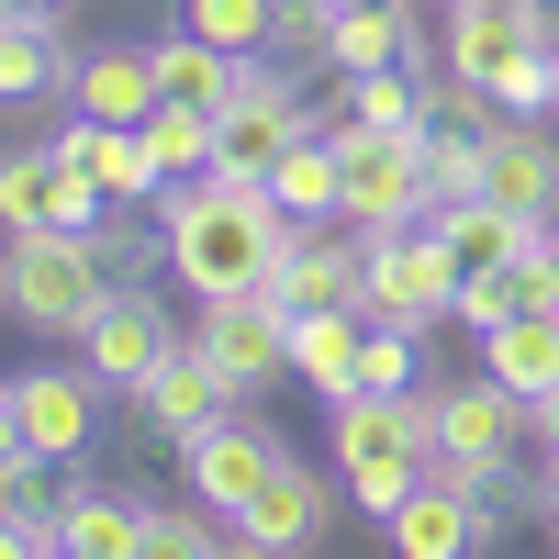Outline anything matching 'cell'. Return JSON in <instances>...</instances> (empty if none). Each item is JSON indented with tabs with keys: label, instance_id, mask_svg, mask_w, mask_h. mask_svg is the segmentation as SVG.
Instances as JSON below:
<instances>
[{
	"label": "cell",
	"instance_id": "f1b7e54d",
	"mask_svg": "<svg viewBox=\"0 0 559 559\" xmlns=\"http://www.w3.org/2000/svg\"><path fill=\"white\" fill-rule=\"evenodd\" d=\"M179 23L213 34V45H236V57H258V45L280 34V0H179Z\"/></svg>",
	"mask_w": 559,
	"mask_h": 559
},
{
	"label": "cell",
	"instance_id": "52a82bcc",
	"mask_svg": "<svg viewBox=\"0 0 559 559\" xmlns=\"http://www.w3.org/2000/svg\"><path fill=\"white\" fill-rule=\"evenodd\" d=\"M292 302H280V292H224V302H202L191 313V336L224 358V381H236L247 403L269 392V381H292Z\"/></svg>",
	"mask_w": 559,
	"mask_h": 559
},
{
	"label": "cell",
	"instance_id": "4dcf8cb0",
	"mask_svg": "<svg viewBox=\"0 0 559 559\" xmlns=\"http://www.w3.org/2000/svg\"><path fill=\"white\" fill-rule=\"evenodd\" d=\"M102 213H112V191H102L79 157H57V202H45V224H57V236H90Z\"/></svg>",
	"mask_w": 559,
	"mask_h": 559
},
{
	"label": "cell",
	"instance_id": "f546056e",
	"mask_svg": "<svg viewBox=\"0 0 559 559\" xmlns=\"http://www.w3.org/2000/svg\"><path fill=\"white\" fill-rule=\"evenodd\" d=\"M492 102H503V112H548V102H559V34L492 68Z\"/></svg>",
	"mask_w": 559,
	"mask_h": 559
},
{
	"label": "cell",
	"instance_id": "4fadbf2b",
	"mask_svg": "<svg viewBox=\"0 0 559 559\" xmlns=\"http://www.w3.org/2000/svg\"><path fill=\"white\" fill-rule=\"evenodd\" d=\"M481 191L537 213V224H559V123L548 112H503L492 123V179H481Z\"/></svg>",
	"mask_w": 559,
	"mask_h": 559
},
{
	"label": "cell",
	"instance_id": "7402d4cb",
	"mask_svg": "<svg viewBox=\"0 0 559 559\" xmlns=\"http://www.w3.org/2000/svg\"><path fill=\"white\" fill-rule=\"evenodd\" d=\"M157 79H168V102L224 112V102H236V79H247V57H236V45H213V34H191V23H168V34H157Z\"/></svg>",
	"mask_w": 559,
	"mask_h": 559
},
{
	"label": "cell",
	"instance_id": "ac0fdd59",
	"mask_svg": "<svg viewBox=\"0 0 559 559\" xmlns=\"http://www.w3.org/2000/svg\"><path fill=\"white\" fill-rule=\"evenodd\" d=\"M146 503L134 481H79L68 492V559H146Z\"/></svg>",
	"mask_w": 559,
	"mask_h": 559
},
{
	"label": "cell",
	"instance_id": "d590c367",
	"mask_svg": "<svg viewBox=\"0 0 559 559\" xmlns=\"http://www.w3.org/2000/svg\"><path fill=\"white\" fill-rule=\"evenodd\" d=\"M426 12H459V0H426Z\"/></svg>",
	"mask_w": 559,
	"mask_h": 559
},
{
	"label": "cell",
	"instance_id": "8fae6325",
	"mask_svg": "<svg viewBox=\"0 0 559 559\" xmlns=\"http://www.w3.org/2000/svg\"><path fill=\"white\" fill-rule=\"evenodd\" d=\"M280 302L292 313H369V236L336 213V224H302V247L280 258Z\"/></svg>",
	"mask_w": 559,
	"mask_h": 559
},
{
	"label": "cell",
	"instance_id": "8992f818",
	"mask_svg": "<svg viewBox=\"0 0 559 559\" xmlns=\"http://www.w3.org/2000/svg\"><path fill=\"white\" fill-rule=\"evenodd\" d=\"M336 146H347V224L358 236H403V224L437 213L426 134H336Z\"/></svg>",
	"mask_w": 559,
	"mask_h": 559
},
{
	"label": "cell",
	"instance_id": "836d02e7",
	"mask_svg": "<svg viewBox=\"0 0 559 559\" xmlns=\"http://www.w3.org/2000/svg\"><path fill=\"white\" fill-rule=\"evenodd\" d=\"M23 12H68V0H23Z\"/></svg>",
	"mask_w": 559,
	"mask_h": 559
},
{
	"label": "cell",
	"instance_id": "30bf717a",
	"mask_svg": "<svg viewBox=\"0 0 559 559\" xmlns=\"http://www.w3.org/2000/svg\"><path fill=\"white\" fill-rule=\"evenodd\" d=\"M537 437V403L515 392V381H492V369H471V381H437V448H459V459H515ZM426 448V459H437Z\"/></svg>",
	"mask_w": 559,
	"mask_h": 559
},
{
	"label": "cell",
	"instance_id": "3957f363",
	"mask_svg": "<svg viewBox=\"0 0 559 559\" xmlns=\"http://www.w3.org/2000/svg\"><path fill=\"white\" fill-rule=\"evenodd\" d=\"M102 403H112V381H102L90 358H79V369H68V358H45V369H23V381L0 392V437L45 448L57 471H68V459L90 471V448H102Z\"/></svg>",
	"mask_w": 559,
	"mask_h": 559
},
{
	"label": "cell",
	"instance_id": "4316f807",
	"mask_svg": "<svg viewBox=\"0 0 559 559\" xmlns=\"http://www.w3.org/2000/svg\"><path fill=\"white\" fill-rule=\"evenodd\" d=\"M213 134H224V112H202V102H157L146 112V146H157L168 179H202L213 168Z\"/></svg>",
	"mask_w": 559,
	"mask_h": 559
},
{
	"label": "cell",
	"instance_id": "74e56055",
	"mask_svg": "<svg viewBox=\"0 0 559 559\" xmlns=\"http://www.w3.org/2000/svg\"><path fill=\"white\" fill-rule=\"evenodd\" d=\"M336 12H347V0H336Z\"/></svg>",
	"mask_w": 559,
	"mask_h": 559
},
{
	"label": "cell",
	"instance_id": "6da1fadb",
	"mask_svg": "<svg viewBox=\"0 0 559 559\" xmlns=\"http://www.w3.org/2000/svg\"><path fill=\"white\" fill-rule=\"evenodd\" d=\"M168 224V280L191 302H224V292H280V258L302 247V213H280L269 179H168V191L146 202Z\"/></svg>",
	"mask_w": 559,
	"mask_h": 559
},
{
	"label": "cell",
	"instance_id": "d6986e66",
	"mask_svg": "<svg viewBox=\"0 0 559 559\" xmlns=\"http://www.w3.org/2000/svg\"><path fill=\"white\" fill-rule=\"evenodd\" d=\"M269 191H280V213L336 224V213H347V146H336V134H292L280 168H269Z\"/></svg>",
	"mask_w": 559,
	"mask_h": 559
},
{
	"label": "cell",
	"instance_id": "603a6c76",
	"mask_svg": "<svg viewBox=\"0 0 559 559\" xmlns=\"http://www.w3.org/2000/svg\"><path fill=\"white\" fill-rule=\"evenodd\" d=\"M358 347H369V313H358V302H347V313H302V324H292V381H313L324 403L358 392Z\"/></svg>",
	"mask_w": 559,
	"mask_h": 559
},
{
	"label": "cell",
	"instance_id": "e575fe53",
	"mask_svg": "<svg viewBox=\"0 0 559 559\" xmlns=\"http://www.w3.org/2000/svg\"><path fill=\"white\" fill-rule=\"evenodd\" d=\"M537 12H548V34H559V0H537Z\"/></svg>",
	"mask_w": 559,
	"mask_h": 559
},
{
	"label": "cell",
	"instance_id": "cb8c5ba5",
	"mask_svg": "<svg viewBox=\"0 0 559 559\" xmlns=\"http://www.w3.org/2000/svg\"><path fill=\"white\" fill-rule=\"evenodd\" d=\"M426 123H437V79H414V68L347 79V134H426Z\"/></svg>",
	"mask_w": 559,
	"mask_h": 559
},
{
	"label": "cell",
	"instance_id": "83f0119b",
	"mask_svg": "<svg viewBox=\"0 0 559 559\" xmlns=\"http://www.w3.org/2000/svg\"><path fill=\"white\" fill-rule=\"evenodd\" d=\"M45 202H57V146L34 134V146H12V157H0V224L23 236V224H45Z\"/></svg>",
	"mask_w": 559,
	"mask_h": 559
},
{
	"label": "cell",
	"instance_id": "5bb4252c",
	"mask_svg": "<svg viewBox=\"0 0 559 559\" xmlns=\"http://www.w3.org/2000/svg\"><path fill=\"white\" fill-rule=\"evenodd\" d=\"M426 57V0H347L336 34H324V68L369 79V68H414Z\"/></svg>",
	"mask_w": 559,
	"mask_h": 559
},
{
	"label": "cell",
	"instance_id": "44dd1931",
	"mask_svg": "<svg viewBox=\"0 0 559 559\" xmlns=\"http://www.w3.org/2000/svg\"><path fill=\"white\" fill-rule=\"evenodd\" d=\"M481 369H492V381H515L526 403H548V392H559V302L492 324V336H481Z\"/></svg>",
	"mask_w": 559,
	"mask_h": 559
},
{
	"label": "cell",
	"instance_id": "d6a6232c",
	"mask_svg": "<svg viewBox=\"0 0 559 559\" xmlns=\"http://www.w3.org/2000/svg\"><path fill=\"white\" fill-rule=\"evenodd\" d=\"M537 448H548V459H559V392H548V403H537Z\"/></svg>",
	"mask_w": 559,
	"mask_h": 559
},
{
	"label": "cell",
	"instance_id": "e0dca14e",
	"mask_svg": "<svg viewBox=\"0 0 559 559\" xmlns=\"http://www.w3.org/2000/svg\"><path fill=\"white\" fill-rule=\"evenodd\" d=\"M79 79V45H68V12H23L0 0V90L12 102H45V90Z\"/></svg>",
	"mask_w": 559,
	"mask_h": 559
},
{
	"label": "cell",
	"instance_id": "d4e9b609",
	"mask_svg": "<svg viewBox=\"0 0 559 559\" xmlns=\"http://www.w3.org/2000/svg\"><path fill=\"white\" fill-rule=\"evenodd\" d=\"M336 481H347V503L369 526H392L414 492H426V448H381V459H336Z\"/></svg>",
	"mask_w": 559,
	"mask_h": 559
},
{
	"label": "cell",
	"instance_id": "1f68e13d",
	"mask_svg": "<svg viewBox=\"0 0 559 559\" xmlns=\"http://www.w3.org/2000/svg\"><path fill=\"white\" fill-rule=\"evenodd\" d=\"M537 481H548V503H537V526L559 537V459H548V471H537Z\"/></svg>",
	"mask_w": 559,
	"mask_h": 559
},
{
	"label": "cell",
	"instance_id": "5b68a950",
	"mask_svg": "<svg viewBox=\"0 0 559 559\" xmlns=\"http://www.w3.org/2000/svg\"><path fill=\"white\" fill-rule=\"evenodd\" d=\"M280 471H292V448H280V426H269V414H247V403L179 448V492H202L224 526H236V515H247V503H258Z\"/></svg>",
	"mask_w": 559,
	"mask_h": 559
},
{
	"label": "cell",
	"instance_id": "ba28073f",
	"mask_svg": "<svg viewBox=\"0 0 559 559\" xmlns=\"http://www.w3.org/2000/svg\"><path fill=\"white\" fill-rule=\"evenodd\" d=\"M123 403L146 414V437H168V448H191V437H202V426H224V414H236L247 392L224 381V358H213L202 336H179V347H168V358H157L146 381L123 392Z\"/></svg>",
	"mask_w": 559,
	"mask_h": 559
},
{
	"label": "cell",
	"instance_id": "9c48e42d",
	"mask_svg": "<svg viewBox=\"0 0 559 559\" xmlns=\"http://www.w3.org/2000/svg\"><path fill=\"white\" fill-rule=\"evenodd\" d=\"M179 347V313L157 302V280H112V302H102V324H90V336H79V358L90 369H102V381H112V403L134 392V381H146V369Z\"/></svg>",
	"mask_w": 559,
	"mask_h": 559
},
{
	"label": "cell",
	"instance_id": "9a60e30c",
	"mask_svg": "<svg viewBox=\"0 0 559 559\" xmlns=\"http://www.w3.org/2000/svg\"><path fill=\"white\" fill-rule=\"evenodd\" d=\"M437 23H448V68H459V79H481V90H492L503 57L548 45V12H537V0H459V12H437Z\"/></svg>",
	"mask_w": 559,
	"mask_h": 559
},
{
	"label": "cell",
	"instance_id": "ffe728a7",
	"mask_svg": "<svg viewBox=\"0 0 559 559\" xmlns=\"http://www.w3.org/2000/svg\"><path fill=\"white\" fill-rule=\"evenodd\" d=\"M392 548H403V559H459V548H481V503L426 471V492L392 515Z\"/></svg>",
	"mask_w": 559,
	"mask_h": 559
},
{
	"label": "cell",
	"instance_id": "2e32d148",
	"mask_svg": "<svg viewBox=\"0 0 559 559\" xmlns=\"http://www.w3.org/2000/svg\"><path fill=\"white\" fill-rule=\"evenodd\" d=\"M68 102L79 112H102V123H146L168 102V79H157V45H79V79H68Z\"/></svg>",
	"mask_w": 559,
	"mask_h": 559
},
{
	"label": "cell",
	"instance_id": "f35d334b",
	"mask_svg": "<svg viewBox=\"0 0 559 559\" xmlns=\"http://www.w3.org/2000/svg\"><path fill=\"white\" fill-rule=\"evenodd\" d=\"M548 269H559V258H548Z\"/></svg>",
	"mask_w": 559,
	"mask_h": 559
},
{
	"label": "cell",
	"instance_id": "277c9868",
	"mask_svg": "<svg viewBox=\"0 0 559 559\" xmlns=\"http://www.w3.org/2000/svg\"><path fill=\"white\" fill-rule=\"evenodd\" d=\"M459 269L437 224H403V236H369V313L381 324H414V336H437V324H459Z\"/></svg>",
	"mask_w": 559,
	"mask_h": 559
},
{
	"label": "cell",
	"instance_id": "8d00e7d4",
	"mask_svg": "<svg viewBox=\"0 0 559 559\" xmlns=\"http://www.w3.org/2000/svg\"><path fill=\"white\" fill-rule=\"evenodd\" d=\"M548 123H559V102H548Z\"/></svg>",
	"mask_w": 559,
	"mask_h": 559
},
{
	"label": "cell",
	"instance_id": "7c38bea8",
	"mask_svg": "<svg viewBox=\"0 0 559 559\" xmlns=\"http://www.w3.org/2000/svg\"><path fill=\"white\" fill-rule=\"evenodd\" d=\"M336 503H347V481H324V471H302V459H292V471H280L247 515H236V548H247V559H292V548H313L324 526H336Z\"/></svg>",
	"mask_w": 559,
	"mask_h": 559
},
{
	"label": "cell",
	"instance_id": "7a4b0ae2",
	"mask_svg": "<svg viewBox=\"0 0 559 559\" xmlns=\"http://www.w3.org/2000/svg\"><path fill=\"white\" fill-rule=\"evenodd\" d=\"M0 302H12V324H34V336H90L112 302V269L90 236H57V224H23L12 247H0Z\"/></svg>",
	"mask_w": 559,
	"mask_h": 559
},
{
	"label": "cell",
	"instance_id": "484cf974",
	"mask_svg": "<svg viewBox=\"0 0 559 559\" xmlns=\"http://www.w3.org/2000/svg\"><path fill=\"white\" fill-rule=\"evenodd\" d=\"M224 548H236V526H224L202 492H179V503H146V559H224Z\"/></svg>",
	"mask_w": 559,
	"mask_h": 559
}]
</instances>
